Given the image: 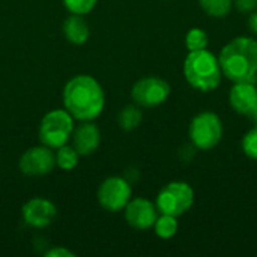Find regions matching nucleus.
I'll use <instances>...</instances> for the list:
<instances>
[{"label": "nucleus", "mask_w": 257, "mask_h": 257, "mask_svg": "<svg viewBox=\"0 0 257 257\" xmlns=\"http://www.w3.org/2000/svg\"><path fill=\"white\" fill-rule=\"evenodd\" d=\"M63 108L78 122L95 120L105 107V92L101 83L87 74L68 80L62 92Z\"/></svg>", "instance_id": "f257e3e1"}, {"label": "nucleus", "mask_w": 257, "mask_h": 257, "mask_svg": "<svg viewBox=\"0 0 257 257\" xmlns=\"http://www.w3.org/2000/svg\"><path fill=\"white\" fill-rule=\"evenodd\" d=\"M223 75L233 81H256L257 41L248 36H238L229 41L218 56Z\"/></svg>", "instance_id": "f03ea898"}, {"label": "nucleus", "mask_w": 257, "mask_h": 257, "mask_svg": "<svg viewBox=\"0 0 257 257\" xmlns=\"http://www.w3.org/2000/svg\"><path fill=\"white\" fill-rule=\"evenodd\" d=\"M184 77L190 86L200 92L215 90L223 78L218 57L211 51H190L184 60Z\"/></svg>", "instance_id": "7ed1b4c3"}, {"label": "nucleus", "mask_w": 257, "mask_h": 257, "mask_svg": "<svg viewBox=\"0 0 257 257\" xmlns=\"http://www.w3.org/2000/svg\"><path fill=\"white\" fill-rule=\"evenodd\" d=\"M75 119L65 108H54L45 113L39 123V140L42 145L57 149L71 140Z\"/></svg>", "instance_id": "20e7f679"}, {"label": "nucleus", "mask_w": 257, "mask_h": 257, "mask_svg": "<svg viewBox=\"0 0 257 257\" xmlns=\"http://www.w3.org/2000/svg\"><path fill=\"white\" fill-rule=\"evenodd\" d=\"M223 120L214 111H202L191 120L188 136L196 149L211 151L223 139Z\"/></svg>", "instance_id": "39448f33"}, {"label": "nucleus", "mask_w": 257, "mask_h": 257, "mask_svg": "<svg viewBox=\"0 0 257 257\" xmlns=\"http://www.w3.org/2000/svg\"><path fill=\"white\" fill-rule=\"evenodd\" d=\"M194 203V190L182 181L169 182L157 196V209L161 214L179 217L190 211Z\"/></svg>", "instance_id": "423d86ee"}, {"label": "nucleus", "mask_w": 257, "mask_h": 257, "mask_svg": "<svg viewBox=\"0 0 257 257\" xmlns=\"http://www.w3.org/2000/svg\"><path fill=\"white\" fill-rule=\"evenodd\" d=\"M133 188L128 179L120 176L105 178L96 191L98 203L108 212H120L131 200Z\"/></svg>", "instance_id": "0eeeda50"}, {"label": "nucleus", "mask_w": 257, "mask_h": 257, "mask_svg": "<svg viewBox=\"0 0 257 257\" xmlns=\"http://www.w3.org/2000/svg\"><path fill=\"white\" fill-rule=\"evenodd\" d=\"M170 92H172L170 84L164 78L149 75L134 83L131 89V96L137 105L151 108L166 102L167 98L170 96Z\"/></svg>", "instance_id": "6e6552de"}, {"label": "nucleus", "mask_w": 257, "mask_h": 257, "mask_svg": "<svg viewBox=\"0 0 257 257\" xmlns=\"http://www.w3.org/2000/svg\"><path fill=\"white\" fill-rule=\"evenodd\" d=\"M20 172L26 176L38 178L45 176L53 172L56 167V158L51 148L41 145V146H32L29 148L18 161Z\"/></svg>", "instance_id": "1a4fd4ad"}, {"label": "nucleus", "mask_w": 257, "mask_h": 257, "mask_svg": "<svg viewBox=\"0 0 257 257\" xmlns=\"http://www.w3.org/2000/svg\"><path fill=\"white\" fill-rule=\"evenodd\" d=\"M21 215L27 226L35 229H45L56 220L57 208L48 199L33 197L23 205Z\"/></svg>", "instance_id": "9d476101"}, {"label": "nucleus", "mask_w": 257, "mask_h": 257, "mask_svg": "<svg viewBox=\"0 0 257 257\" xmlns=\"http://www.w3.org/2000/svg\"><path fill=\"white\" fill-rule=\"evenodd\" d=\"M123 212H125V221L137 230H148L154 227L158 218L157 205L145 197L131 199L125 206Z\"/></svg>", "instance_id": "9b49d317"}, {"label": "nucleus", "mask_w": 257, "mask_h": 257, "mask_svg": "<svg viewBox=\"0 0 257 257\" xmlns=\"http://www.w3.org/2000/svg\"><path fill=\"white\" fill-rule=\"evenodd\" d=\"M72 146L81 157L92 155L98 151L101 143V131L93 120H84L75 125L71 136Z\"/></svg>", "instance_id": "f8f14e48"}, {"label": "nucleus", "mask_w": 257, "mask_h": 257, "mask_svg": "<svg viewBox=\"0 0 257 257\" xmlns=\"http://www.w3.org/2000/svg\"><path fill=\"white\" fill-rule=\"evenodd\" d=\"M229 104L238 114L248 116L257 105L256 81L233 83L229 92Z\"/></svg>", "instance_id": "ddd939ff"}, {"label": "nucleus", "mask_w": 257, "mask_h": 257, "mask_svg": "<svg viewBox=\"0 0 257 257\" xmlns=\"http://www.w3.org/2000/svg\"><path fill=\"white\" fill-rule=\"evenodd\" d=\"M63 35L68 42L74 45H83L87 42L90 36V29L87 21L83 18V15H75L71 14L65 21H63Z\"/></svg>", "instance_id": "4468645a"}, {"label": "nucleus", "mask_w": 257, "mask_h": 257, "mask_svg": "<svg viewBox=\"0 0 257 257\" xmlns=\"http://www.w3.org/2000/svg\"><path fill=\"white\" fill-rule=\"evenodd\" d=\"M80 154L75 151V148L72 145H63L60 148L56 149L54 152V158H56V167H59L60 170L69 172L74 170L78 166L80 161Z\"/></svg>", "instance_id": "2eb2a0df"}, {"label": "nucleus", "mask_w": 257, "mask_h": 257, "mask_svg": "<svg viewBox=\"0 0 257 257\" xmlns=\"http://www.w3.org/2000/svg\"><path fill=\"white\" fill-rule=\"evenodd\" d=\"M143 120V113L140 110V105H126L119 111L117 116V125L123 131H133L139 128V125Z\"/></svg>", "instance_id": "dca6fc26"}, {"label": "nucleus", "mask_w": 257, "mask_h": 257, "mask_svg": "<svg viewBox=\"0 0 257 257\" xmlns=\"http://www.w3.org/2000/svg\"><path fill=\"white\" fill-rule=\"evenodd\" d=\"M178 220L176 217L173 215H167V214H161L155 224H154V230H155V235L160 238V239H170L173 238L176 233H178Z\"/></svg>", "instance_id": "f3484780"}, {"label": "nucleus", "mask_w": 257, "mask_h": 257, "mask_svg": "<svg viewBox=\"0 0 257 257\" xmlns=\"http://www.w3.org/2000/svg\"><path fill=\"white\" fill-rule=\"evenodd\" d=\"M205 14L214 18H224L233 8V0H199Z\"/></svg>", "instance_id": "a211bd4d"}, {"label": "nucleus", "mask_w": 257, "mask_h": 257, "mask_svg": "<svg viewBox=\"0 0 257 257\" xmlns=\"http://www.w3.org/2000/svg\"><path fill=\"white\" fill-rule=\"evenodd\" d=\"M208 35L205 30L202 29H191L187 36H185V47L188 51H199V50H205L208 47Z\"/></svg>", "instance_id": "6ab92c4d"}, {"label": "nucleus", "mask_w": 257, "mask_h": 257, "mask_svg": "<svg viewBox=\"0 0 257 257\" xmlns=\"http://www.w3.org/2000/svg\"><path fill=\"white\" fill-rule=\"evenodd\" d=\"M62 2L69 14L83 15V17L90 14L98 5V0H62Z\"/></svg>", "instance_id": "aec40b11"}, {"label": "nucleus", "mask_w": 257, "mask_h": 257, "mask_svg": "<svg viewBox=\"0 0 257 257\" xmlns=\"http://www.w3.org/2000/svg\"><path fill=\"white\" fill-rule=\"evenodd\" d=\"M241 148H242V152L248 158L257 160V125L254 128H251L248 133H245L241 142Z\"/></svg>", "instance_id": "412c9836"}, {"label": "nucleus", "mask_w": 257, "mask_h": 257, "mask_svg": "<svg viewBox=\"0 0 257 257\" xmlns=\"http://www.w3.org/2000/svg\"><path fill=\"white\" fill-rule=\"evenodd\" d=\"M233 5L242 14H250L257 9V0H233Z\"/></svg>", "instance_id": "4be33fe9"}, {"label": "nucleus", "mask_w": 257, "mask_h": 257, "mask_svg": "<svg viewBox=\"0 0 257 257\" xmlns=\"http://www.w3.org/2000/svg\"><path fill=\"white\" fill-rule=\"evenodd\" d=\"M47 257H74L75 253L72 250H68L66 247H53L45 253Z\"/></svg>", "instance_id": "5701e85b"}, {"label": "nucleus", "mask_w": 257, "mask_h": 257, "mask_svg": "<svg viewBox=\"0 0 257 257\" xmlns=\"http://www.w3.org/2000/svg\"><path fill=\"white\" fill-rule=\"evenodd\" d=\"M248 26H250L251 32L257 35V12H253V14L250 15V18H248Z\"/></svg>", "instance_id": "b1692460"}, {"label": "nucleus", "mask_w": 257, "mask_h": 257, "mask_svg": "<svg viewBox=\"0 0 257 257\" xmlns=\"http://www.w3.org/2000/svg\"><path fill=\"white\" fill-rule=\"evenodd\" d=\"M248 116L251 117V120H253V122H254V123L257 125V105L254 107V110H253V111H251V113H250Z\"/></svg>", "instance_id": "393cba45"}, {"label": "nucleus", "mask_w": 257, "mask_h": 257, "mask_svg": "<svg viewBox=\"0 0 257 257\" xmlns=\"http://www.w3.org/2000/svg\"><path fill=\"white\" fill-rule=\"evenodd\" d=\"M256 84H257V75H256Z\"/></svg>", "instance_id": "a878e982"}]
</instances>
